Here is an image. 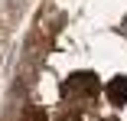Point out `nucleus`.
<instances>
[{
    "label": "nucleus",
    "mask_w": 127,
    "mask_h": 121,
    "mask_svg": "<svg viewBox=\"0 0 127 121\" xmlns=\"http://www.w3.org/2000/svg\"><path fill=\"white\" fill-rule=\"evenodd\" d=\"M108 98L111 105H127V75H117L108 82Z\"/></svg>",
    "instance_id": "2"
},
{
    "label": "nucleus",
    "mask_w": 127,
    "mask_h": 121,
    "mask_svg": "<svg viewBox=\"0 0 127 121\" xmlns=\"http://www.w3.org/2000/svg\"><path fill=\"white\" fill-rule=\"evenodd\" d=\"M23 121H49V118H46V111H42V108H36V105H33V108L23 111Z\"/></svg>",
    "instance_id": "3"
},
{
    "label": "nucleus",
    "mask_w": 127,
    "mask_h": 121,
    "mask_svg": "<svg viewBox=\"0 0 127 121\" xmlns=\"http://www.w3.org/2000/svg\"><path fill=\"white\" fill-rule=\"evenodd\" d=\"M59 121H82V115H78V111H68V115H62Z\"/></svg>",
    "instance_id": "4"
},
{
    "label": "nucleus",
    "mask_w": 127,
    "mask_h": 121,
    "mask_svg": "<svg viewBox=\"0 0 127 121\" xmlns=\"http://www.w3.org/2000/svg\"><path fill=\"white\" fill-rule=\"evenodd\" d=\"M65 92L68 95H78V98H95L101 92V82L95 72H72L68 82H65Z\"/></svg>",
    "instance_id": "1"
}]
</instances>
